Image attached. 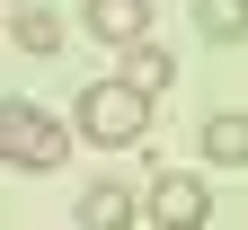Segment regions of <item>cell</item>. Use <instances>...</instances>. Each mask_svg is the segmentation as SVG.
<instances>
[{"instance_id":"cell-1","label":"cell","mask_w":248,"mask_h":230,"mask_svg":"<svg viewBox=\"0 0 248 230\" xmlns=\"http://www.w3.org/2000/svg\"><path fill=\"white\" fill-rule=\"evenodd\" d=\"M151 107H160V97L142 80L107 71V80H89L71 97V124H80V142H98V151H133V142H151Z\"/></svg>"},{"instance_id":"cell-2","label":"cell","mask_w":248,"mask_h":230,"mask_svg":"<svg viewBox=\"0 0 248 230\" xmlns=\"http://www.w3.org/2000/svg\"><path fill=\"white\" fill-rule=\"evenodd\" d=\"M71 133L80 124L27 107V97H0V151H9V169H62L71 159Z\"/></svg>"},{"instance_id":"cell-3","label":"cell","mask_w":248,"mask_h":230,"mask_svg":"<svg viewBox=\"0 0 248 230\" xmlns=\"http://www.w3.org/2000/svg\"><path fill=\"white\" fill-rule=\"evenodd\" d=\"M151 221H160V230H204L213 221V186L195 169H160V177H151Z\"/></svg>"},{"instance_id":"cell-4","label":"cell","mask_w":248,"mask_h":230,"mask_svg":"<svg viewBox=\"0 0 248 230\" xmlns=\"http://www.w3.org/2000/svg\"><path fill=\"white\" fill-rule=\"evenodd\" d=\"M151 204H142V195L133 186H115V177H98V186H80V204H71V221L80 230H133Z\"/></svg>"},{"instance_id":"cell-5","label":"cell","mask_w":248,"mask_h":230,"mask_svg":"<svg viewBox=\"0 0 248 230\" xmlns=\"http://www.w3.org/2000/svg\"><path fill=\"white\" fill-rule=\"evenodd\" d=\"M80 27H89V36H98V45H142L151 36V0H80Z\"/></svg>"},{"instance_id":"cell-6","label":"cell","mask_w":248,"mask_h":230,"mask_svg":"<svg viewBox=\"0 0 248 230\" xmlns=\"http://www.w3.org/2000/svg\"><path fill=\"white\" fill-rule=\"evenodd\" d=\"M195 151H204V169H248V115H204Z\"/></svg>"},{"instance_id":"cell-7","label":"cell","mask_w":248,"mask_h":230,"mask_svg":"<svg viewBox=\"0 0 248 230\" xmlns=\"http://www.w3.org/2000/svg\"><path fill=\"white\" fill-rule=\"evenodd\" d=\"M9 36H18V53H62V18L45 9V0H18V9H9Z\"/></svg>"},{"instance_id":"cell-8","label":"cell","mask_w":248,"mask_h":230,"mask_svg":"<svg viewBox=\"0 0 248 230\" xmlns=\"http://www.w3.org/2000/svg\"><path fill=\"white\" fill-rule=\"evenodd\" d=\"M115 71H124V80H142L151 97H169L177 62H169V45H151V36H142V45H124V62H115Z\"/></svg>"},{"instance_id":"cell-9","label":"cell","mask_w":248,"mask_h":230,"mask_svg":"<svg viewBox=\"0 0 248 230\" xmlns=\"http://www.w3.org/2000/svg\"><path fill=\"white\" fill-rule=\"evenodd\" d=\"M195 36L204 45H248V0H195Z\"/></svg>"}]
</instances>
